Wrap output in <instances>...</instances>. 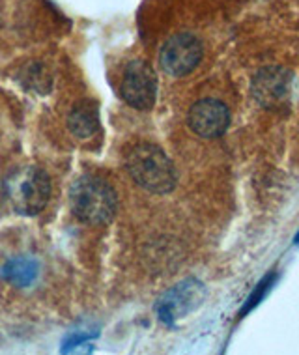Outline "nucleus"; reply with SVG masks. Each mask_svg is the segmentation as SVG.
Masks as SVG:
<instances>
[{"instance_id":"obj_1","label":"nucleus","mask_w":299,"mask_h":355,"mask_svg":"<svg viewBox=\"0 0 299 355\" xmlns=\"http://www.w3.org/2000/svg\"><path fill=\"white\" fill-rule=\"evenodd\" d=\"M69 206L75 217L86 225H107L117 215V191L103 178L85 174L77 178L69 189Z\"/></svg>"},{"instance_id":"obj_2","label":"nucleus","mask_w":299,"mask_h":355,"mask_svg":"<svg viewBox=\"0 0 299 355\" xmlns=\"http://www.w3.org/2000/svg\"><path fill=\"white\" fill-rule=\"evenodd\" d=\"M126 168L142 189L165 195L176 185V168L163 150L150 142L137 144L126 155Z\"/></svg>"},{"instance_id":"obj_3","label":"nucleus","mask_w":299,"mask_h":355,"mask_svg":"<svg viewBox=\"0 0 299 355\" xmlns=\"http://www.w3.org/2000/svg\"><path fill=\"white\" fill-rule=\"evenodd\" d=\"M4 195L15 214L37 215L49 202V174L40 166H19L4 180Z\"/></svg>"},{"instance_id":"obj_4","label":"nucleus","mask_w":299,"mask_h":355,"mask_svg":"<svg viewBox=\"0 0 299 355\" xmlns=\"http://www.w3.org/2000/svg\"><path fill=\"white\" fill-rule=\"evenodd\" d=\"M206 297V288L196 279H185L171 288L165 295L157 301L155 313L157 318L165 325H176L178 320L185 318L195 309L202 305Z\"/></svg>"},{"instance_id":"obj_5","label":"nucleus","mask_w":299,"mask_h":355,"mask_svg":"<svg viewBox=\"0 0 299 355\" xmlns=\"http://www.w3.org/2000/svg\"><path fill=\"white\" fill-rule=\"evenodd\" d=\"M202 60V43L189 32L174 34L165 42L159 62L163 71L172 77H185Z\"/></svg>"},{"instance_id":"obj_6","label":"nucleus","mask_w":299,"mask_h":355,"mask_svg":"<svg viewBox=\"0 0 299 355\" xmlns=\"http://www.w3.org/2000/svg\"><path fill=\"white\" fill-rule=\"evenodd\" d=\"M123 101L137 110H150L157 98V77L150 64L142 60L129 62L120 86Z\"/></svg>"},{"instance_id":"obj_7","label":"nucleus","mask_w":299,"mask_h":355,"mask_svg":"<svg viewBox=\"0 0 299 355\" xmlns=\"http://www.w3.org/2000/svg\"><path fill=\"white\" fill-rule=\"evenodd\" d=\"M253 96L266 109H277L287 103L292 92V75L287 69L269 66L260 69L253 79Z\"/></svg>"},{"instance_id":"obj_8","label":"nucleus","mask_w":299,"mask_h":355,"mask_svg":"<svg viewBox=\"0 0 299 355\" xmlns=\"http://www.w3.org/2000/svg\"><path fill=\"white\" fill-rule=\"evenodd\" d=\"M189 128L193 133L204 139H215L221 137L228 129L230 123V112L226 105L217 99H200L196 101L189 110L187 116Z\"/></svg>"},{"instance_id":"obj_9","label":"nucleus","mask_w":299,"mask_h":355,"mask_svg":"<svg viewBox=\"0 0 299 355\" xmlns=\"http://www.w3.org/2000/svg\"><path fill=\"white\" fill-rule=\"evenodd\" d=\"M67 128L77 139H90L99 129V110L98 105L90 99H83L67 116Z\"/></svg>"},{"instance_id":"obj_10","label":"nucleus","mask_w":299,"mask_h":355,"mask_svg":"<svg viewBox=\"0 0 299 355\" xmlns=\"http://www.w3.org/2000/svg\"><path fill=\"white\" fill-rule=\"evenodd\" d=\"M0 275L4 281H8L12 286L26 288L32 286L36 282L37 275H40V263L36 258L32 257H15L10 258L2 270Z\"/></svg>"},{"instance_id":"obj_11","label":"nucleus","mask_w":299,"mask_h":355,"mask_svg":"<svg viewBox=\"0 0 299 355\" xmlns=\"http://www.w3.org/2000/svg\"><path fill=\"white\" fill-rule=\"evenodd\" d=\"M273 282H275L273 273H271V275H268V277H264L262 281H260V284L255 288V292L249 295V300H247V303H245L244 309H241V316L249 313V311H253V309H255V306H257L258 303L264 300V295L268 294V290L273 286Z\"/></svg>"},{"instance_id":"obj_12","label":"nucleus","mask_w":299,"mask_h":355,"mask_svg":"<svg viewBox=\"0 0 299 355\" xmlns=\"http://www.w3.org/2000/svg\"><path fill=\"white\" fill-rule=\"evenodd\" d=\"M296 243H299V234H298V236H296Z\"/></svg>"}]
</instances>
